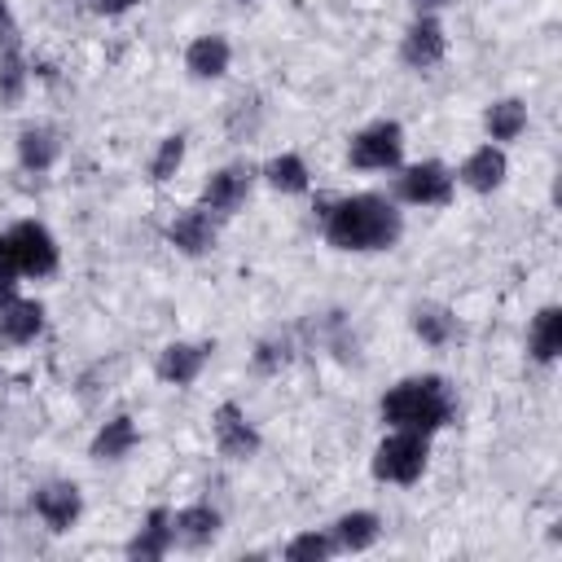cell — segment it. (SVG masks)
I'll return each instance as SVG.
<instances>
[{"label": "cell", "mask_w": 562, "mask_h": 562, "mask_svg": "<svg viewBox=\"0 0 562 562\" xmlns=\"http://www.w3.org/2000/svg\"><path fill=\"white\" fill-rule=\"evenodd\" d=\"M382 417L395 430H417L430 435L452 417V395L443 386V378H408L400 382L386 400H382Z\"/></svg>", "instance_id": "cell-2"}, {"label": "cell", "mask_w": 562, "mask_h": 562, "mask_svg": "<svg viewBox=\"0 0 562 562\" xmlns=\"http://www.w3.org/2000/svg\"><path fill=\"white\" fill-rule=\"evenodd\" d=\"M215 531H220V514L206 509V505H189V509H180V514L171 518V540H180V544H189V549L211 544Z\"/></svg>", "instance_id": "cell-11"}, {"label": "cell", "mask_w": 562, "mask_h": 562, "mask_svg": "<svg viewBox=\"0 0 562 562\" xmlns=\"http://www.w3.org/2000/svg\"><path fill=\"white\" fill-rule=\"evenodd\" d=\"M443 57V31H439V22L435 18H417L413 26H408V35H404V61L408 66H435Z\"/></svg>", "instance_id": "cell-10"}, {"label": "cell", "mask_w": 562, "mask_h": 562, "mask_svg": "<svg viewBox=\"0 0 562 562\" xmlns=\"http://www.w3.org/2000/svg\"><path fill=\"white\" fill-rule=\"evenodd\" d=\"M180 158H184V136H167L162 149H158V158H154V167H149V176L154 180H167L180 167Z\"/></svg>", "instance_id": "cell-27"}, {"label": "cell", "mask_w": 562, "mask_h": 562, "mask_svg": "<svg viewBox=\"0 0 562 562\" xmlns=\"http://www.w3.org/2000/svg\"><path fill=\"white\" fill-rule=\"evenodd\" d=\"M268 180H272V189H281V193H303V189H307V167H303V158L281 154V158L268 162Z\"/></svg>", "instance_id": "cell-23"}, {"label": "cell", "mask_w": 562, "mask_h": 562, "mask_svg": "<svg viewBox=\"0 0 562 562\" xmlns=\"http://www.w3.org/2000/svg\"><path fill=\"white\" fill-rule=\"evenodd\" d=\"M215 443L233 461H246L259 448V435H255V426L246 422V413L237 404H220L215 408Z\"/></svg>", "instance_id": "cell-6"}, {"label": "cell", "mask_w": 562, "mask_h": 562, "mask_svg": "<svg viewBox=\"0 0 562 562\" xmlns=\"http://www.w3.org/2000/svg\"><path fill=\"white\" fill-rule=\"evenodd\" d=\"M35 514L53 531H66L79 518V487L75 483H48V487H40L35 492Z\"/></svg>", "instance_id": "cell-8"}, {"label": "cell", "mask_w": 562, "mask_h": 562, "mask_svg": "<svg viewBox=\"0 0 562 562\" xmlns=\"http://www.w3.org/2000/svg\"><path fill=\"white\" fill-rule=\"evenodd\" d=\"M325 237L338 250H386L400 237V215L378 193H356L325 211Z\"/></svg>", "instance_id": "cell-1"}, {"label": "cell", "mask_w": 562, "mask_h": 562, "mask_svg": "<svg viewBox=\"0 0 562 562\" xmlns=\"http://www.w3.org/2000/svg\"><path fill=\"white\" fill-rule=\"evenodd\" d=\"M13 44H18V22H13L9 4L0 0V48H13Z\"/></svg>", "instance_id": "cell-28"}, {"label": "cell", "mask_w": 562, "mask_h": 562, "mask_svg": "<svg viewBox=\"0 0 562 562\" xmlns=\"http://www.w3.org/2000/svg\"><path fill=\"white\" fill-rule=\"evenodd\" d=\"M0 268L4 272H31L44 277L57 268V241L48 237L44 224H18L9 233H0Z\"/></svg>", "instance_id": "cell-3"}, {"label": "cell", "mask_w": 562, "mask_h": 562, "mask_svg": "<svg viewBox=\"0 0 562 562\" xmlns=\"http://www.w3.org/2000/svg\"><path fill=\"white\" fill-rule=\"evenodd\" d=\"M426 470V435L417 430H395L391 439L378 443L373 457V474L386 483H413Z\"/></svg>", "instance_id": "cell-4"}, {"label": "cell", "mask_w": 562, "mask_h": 562, "mask_svg": "<svg viewBox=\"0 0 562 562\" xmlns=\"http://www.w3.org/2000/svg\"><path fill=\"white\" fill-rule=\"evenodd\" d=\"M522 127H527V105H522V101H496V105L487 110V132H492V140H514Z\"/></svg>", "instance_id": "cell-22"}, {"label": "cell", "mask_w": 562, "mask_h": 562, "mask_svg": "<svg viewBox=\"0 0 562 562\" xmlns=\"http://www.w3.org/2000/svg\"><path fill=\"white\" fill-rule=\"evenodd\" d=\"M558 351H562V312L558 307H544L536 316V325H531V356L549 364Z\"/></svg>", "instance_id": "cell-20"}, {"label": "cell", "mask_w": 562, "mask_h": 562, "mask_svg": "<svg viewBox=\"0 0 562 562\" xmlns=\"http://www.w3.org/2000/svg\"><path fill=\"white\" fill-rule=\"evenodd\" d=\"M413 329L426 338V342H448L452 338V316L443 307H417L413 312Z\"/></svg>", "instance_id": "cell-24"}, {"label": "cell", "mask_w": 562, "mask_h": 562, "mask_svg": "<svg viewBox=\"0 0 562 562\" xmlns=\"http://www.w3.org/2000/svg\"><path fill=\"white\" fill-rule=\"evenodd\" d=\"M206 351H211V347H202V342H171V347L158 356V378H162V382H176V386L193 382V378L202 373V364H206Z\"/></svg>", "instance_id": "cell-9"}, {"label": "cell", "mask_w": 562, "mask_h": 562, "mask_svg": "<svg viewBox=\"0 0 562 562\" xmlns=\"http://www.w3.org/2000/svg\"><path fill=\"white\" fill-rule=\"evenodd\" d=\"M417 9H439V4H448V0H413Z\"/></svg>", "instance_id": "cell-31"}, {"label": "cell", "mask_w": 562, "mask_h": 562, "mask_svg": "<svg viewBox=\"0 0 562 562\" xmlns=\"http://www.w3.org/2000/svg\"><path fill=\"white\" fill-rule=\"evenodd\" d=\"M18 154H22V167H31V171L53 167V158H57V132L53 127H26L18 136Z\"/></svg>", "instance_id": "cell-18"}, {"label": "cell", "mask_w": 562, "mask_h": 562, "mask_svg": "<svg viewBox=\"0 0 562 562\" xmlns=\"http://www.w3.org/2000/svg\"><path fill=\"white\" fill-rule=\"evenodd\" d=\"M334 540H338L342 549H369V544L378 540V518L364 514V509L342 514V518L334 522Z\"/></svg>", "instance_id": "cell-21"}, {"label": "cell", "mask_w": 562, "mask_h": 562, "mask_svg": "<svg viewBox=\"0 0 562 562\" xmlns=\"http://www.w3.org/2000/svg\"><path fill=\"white\" fill-rule=\"evenodd\" d=\"M461 180H465L470 189H479V193H492V189L505 180V154L492 149V145L474 149V154L465 158V167H461Z\"/></svg>", "instance_id": "cell-15"}, {"label": "cell", "mask_w": 562, "mask_h": 562, "mask_svg": "<svg viewBox=\"0 0 562 562\" xmlns=\"http://www.w3.org/2000/svg\"><path fill=\"white\" fill-rule=\"evenodd\" d=\"M400 149H404L400 127L395 123H373L351 140V162L364 167V171H386V167L400 162Z\"/></svg>", "instance_id": "cell-5"}, {"label": "cell", "mask_w": 562, "mask_h": 562, "mask_svg": "<svg viewBox=\"0 0 562 562\" xmlns=\"http://www.w3.org/2000/svg\"><path fill=\"white\" fill-rule=\"evenodd\" d=\"M92 4H97L101 13H123V9H132L136 0H92Z\"/></svg>", "instance_id": "cell-30"}, {"label": "cell", "mask_w": 562, "mask_h": 562, "mask_svg": "<svg viewBox=\"0 0 562 562\" xmlns=\"http://www.w3.org/2000/svg\"><path fill=\"white\" fill-rule=\"evenodd\" d=\"M132 443H136V426H132V417H114V422H105V426L97 430V439H92V457H97V461H114V457H123Z\"/></svg>", "instance_id": "cell-19"}, {"label": "cell", "mask_w": 562, "mask_h": 562, "mask_svg": "<svg viewBox=\"0 0 562 562\" xmlns=\"http://www.w3.org/2000/svg\"><path fill=\"white\" fill-rule=\"evenodd\" d=\"M400 198L408 202H448L452 198V176L443 162H417L400 176Z\"/></svg>", "instance_id": "cell-7"}, {"label": "cell", "mask_w": 562, "mask_h": 562, "mask_svg": "<svg viewBox=\"0 0 562 562\" xmlns=\"http://www.w3.org/2000/svg\"><path fill=\"white\" fill-rule=\"evenodd\" d=\"M184 66L198 75V79H220L228 70V40L224 35H202L189 44L184 53Z\"/></svg>", "instance_id": "cell-14"}, {"label": "cell", "mask_w": 562, "mask_h": 562, "mask_svg": "<svg viewBox=\"0 0 562 562\" xmlns=\"http://www.w3.org/2000/svg\"><path fill=\"white\" fill-rule=\"evenodd\" d=\"M22 83H26V66H22V57L13 48H4L0 53V101L13 105L22 97Z\"/></svg>", "instance_id": "cell-25"}, {"label": "cell", "mask_w": 562, "mask_h": 562, "mask_svg": "<svg viewBox=\"0 0 562 562\" xmlns=\"http://www.w3.org/2000/svg\"><path fill=\"white\" fill-rule=\"evenodd\" d=\"M329 549H334V544H329L325 536H316V531H312V536H299V540H290L285 558H290V562H321V558H329Z\"/></svg>", "instance_id": "cell-26"}, {"label": "cell", "mask_w": 562, "mask_h": 562, "mask_svg": "<svg viewBox=\"0 0 562 562\" xmlns=\"http://www.w3.org/2000/svg\"><path fill=\"white\" fill-rule=\"evenodd\" d=\"M167 544H171V514H167V509H154V514L145 518V527L132 536L127 553L140 558V562H154V558L167 553Z\"/></svg>", "instance_id": "cell-16"}, {"label": "cell", "mask_w": 562, "mask_h": 562, "mask_svg": "<svg viewBox=\"0 0 562 562\" xmlns=\"http://www.w3.org/2000/svg\"><path fill=\"white\" fill-rule=\"evenodd\" d=\"M13 277H18V272H4V268H0V307L13 299Z\"/></svg>", "instance_id": "cell-29"}, {"label": "cell", "mask_w": 562, "mask_h": 562, "mask_svg": "<svg viewBox=\"0 0 562 562\" xmlns=\"http://www.w3.org/2000/svg\"><path fill=\"white\" fill-rule=\"evenodd\" d=\"M44 325V307L31 303V299H9L0 307V338L4 342H31Z\"/></svg>", "instance_id": "cell-12"}, {"label": "cell", "mask_w": 562, "mask_h": 562, "mask_svg": "<svg viewBox=\"0 0 562 562\" xmlns=\"http://www.w3.org/2000/svg\"><path fill=\"white\" fill-rule=\"evenodd\" d=\"M171 241H176L184 255H202V250H211V241H215L211 215H206V211H184V215H176V224H171Z\"/></svg>", "instance_id": "cell-17"}, {"label": "cell", "mask_w": 562, "mask_h": 562, "mask_svg": "<svg viewBox=\"0 0 562 562\" xmlns=\"http://www.w3.org/2000/svg\"><path fill=\"white\" fill-rule=\"evenodd\" d=\"M246 189H250V176L241 171V167H224V171H215L211 180H206V193H202V202L211 206V211H237L241 206V198H246Z\"/></svg>", "instance_id": "cell-13"}]
</instances>
